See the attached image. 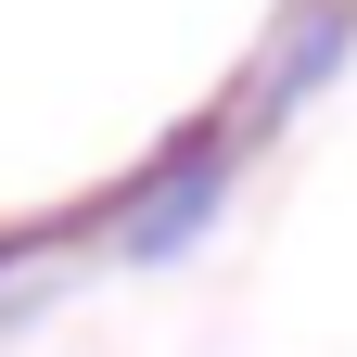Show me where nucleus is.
Masks as SVG:
<instances>
[{
  "label": "nucleus",
  "mask_w": 357,
  "mask_h": 357,
  "mask_svg": "<svg viewBox=\"0 0 357 357\" xmlns=\"http://www.w3.org/2000/svg\"><path fill=\"white\" fill-rule=\"evenodd\" d=\"M217 178H230V141H217V128H192V141L141 178V204H128V255H178V243L217 217Z\"/></svg>",
  "instance_id": "f257e3e1"
},
{
  "label": "nucleus",
  "mask_w": 357,
  "mask_h": 357,
  "mask_svg": "<svg viewBox=\"0 0 357 357\" xmlns=\"http://www.w3.org/2000/svg\"><path fill=\"white\" fill-rule=\"evenodd\" d=\"M332 52H344V13H306L281 52H268V102H306V77H319Z\"/></svg>",
  "instance_id": "f03ea898"
}]
</instances>
